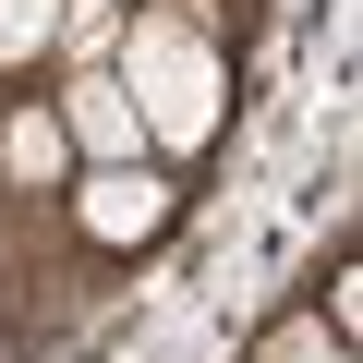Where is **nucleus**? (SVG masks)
<instances>
[{"instance_id":"f257e3e1","label":"nucleus","mask_w":363,"mask_h":363,"mask_svg":"<svg viewBox=\"0 0 363 363\" xmlns=\"http://www.w3.org/2000/svg\"><path fill=\"white\" fill-rule=\"evenodd\" d=\"M121 97H133V121H145V145H169V157H194L206 133H218V109H230V73H218V49L194 37V25H169V13H145L133 37H121Z\"/></svg>"},{"instance_id":"f03ea898","label":"nucleus","mask_w":363,"mask_h":363,"mask_svg":"<svg viewBox=\"0 0 363 363\" xmlns=\"http://www.w3.org/2000/svg\"><path fill=\"white\" fill-rule=\"evenodd\" d=\"M73 218H85L97 242H145V230L169 218V182H157L145 157H109V169H85V194H73Z\"/></svg>"},{"instance_id":"7ed1b4c3","label":"nucleus","mask_w":363,"mask_h":363,"mask_svg":"<svg viewBox=\"0 0 363 363\" xmlns=\"http://www.w3.org/2000/svg\"><path fill=\"white\" fill-rule=\"evenodd\" d=\"M61 133H73V157H85V169H109V157H145V121H133L121 73H85V85L61 97Z\"/></svg>"},{"instance_id":"20e7f679","label":"nucleus","mask_w":363,"mask_h":363,"mask_svg":"<svg viewBox=\"0 0 363 363\" xmlns=\"http://www.w3.org/2000/svg\"><path fill=\"white\" fill-rule=\"evenodd\" d=\"M0 157H13V169H25V182H61V169H73V133H61V121H49V109H25V121H13V133H0Z\"/></svg>"},{"instance_id":"39448f33","label":"nucleus","mask_w":363,"mask_h":363,"mask_svg":"<svg viewBox=\"0 0 363 363\" xmlns=\"http://www.w3.org/2000/svg\"><path fill=\"white\" fill-rule=\"evenodd\" d=\"M61 13H73V0H0V61H37L61 37Z\"/></svg>"},{"instance_id":"423d86ee","label":"nucleus","mask_w":363,"mask_h":363,"mask_svg":"<svg viewBox=\"0 0 363 363\" xmlns=\"http://www.w3.org/2000/svg\"><path fill=\"white\" fill-rule=\"evenodd\" d=\"M267 363H351V351H339V327H315V315H291V327L267 339Z\"/></svg>"}]
</instances>
